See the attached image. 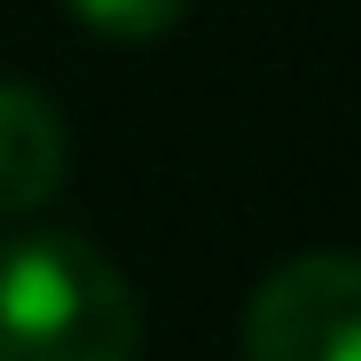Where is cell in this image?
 Masks as SVG:
<instances>
[{"instance_id":"6da1fadb","label":"cell","mask_w":361,"mask_h":361,"mask_svg":"<svg viewBox=\"0 0 361 361\" xmlns=\"http://www.w3.org/2000/svg\"><path fill=\"white\" fill-rule=\"evenodd\" d=\"M0 361H142V298L87 235H0Z\"/></svg>"},{"instance_id":"7a4b0ae2","label":"cell","mask_w":361,"mask_h":361,"mask_svg":"<svg viewBox=\"0 0 361 361\" xmlns=\"http://www.w3.org/2000/svg\"><path fill=\"white\" fill-rule=\"evenodd\" d=\"M244 361H361V252H298L244 298Z\"/></svg>"},{"instance_id":"3957f363","label":"cell","mask_w":361,"mask_h":361,"mask_svg":"<svg viewBox=\"0 0 361 361\" xmlns=\"http://www.w3.org/2000/svg\"><path fill=\"white\" fill-rule=\"evenodd\" d=\"M71 173V134L55 102L24 79H0V220L39 212Z\"/></svg>"},{"instance_id":"277c9868","label":"cell","mask_w":361,"mask_h":361,"mask_svg":"<svg viewBox=\"0 0 361 361\" xmlns=\"http://www.w3.org/2000/svg\"><path fill=\"white\" fill-rule=\"evenodd\" d=\"M63 8L102 39H165L189 16V0H63Z\"/></svg>"}]
</instances>
